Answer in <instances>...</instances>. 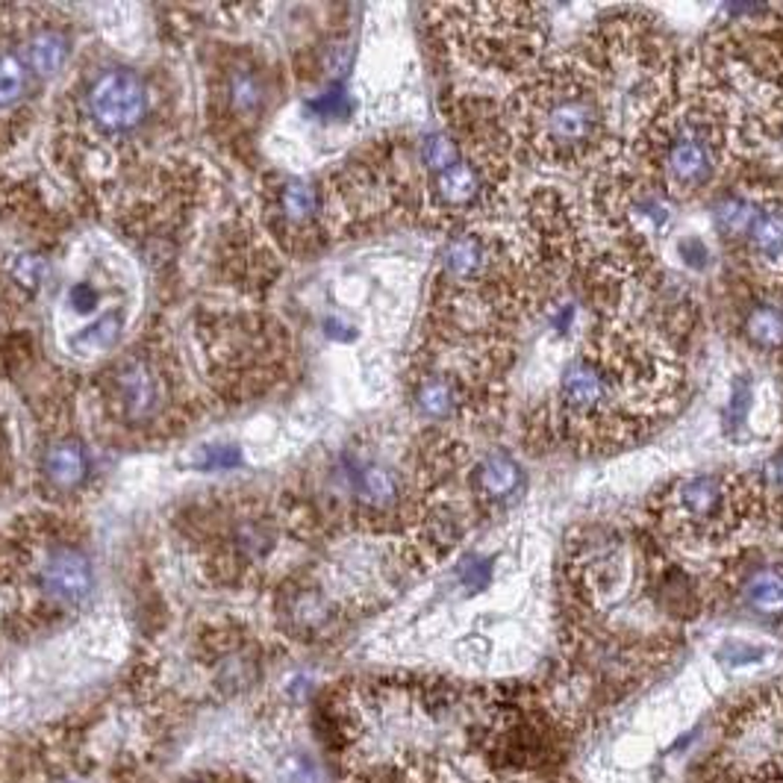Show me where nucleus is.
Instances as JSON below:
<instances>
[{"label": "nucleus", "mask_w": 783, "mask_h": 783, "mask_svg": "<svg viewBox=\"0 0 783 783\" xmlns=\"http://www.w3.org/2000/svg\"><path fill=\"white\" fill-rule=\"evenodd\" d=\"M516 121L530 154L566 169L592 162L610 139H619L598 71L589 60L546 65L519 92Z\"/></svg>", "instance_id": "obj_1"}, {"label": "nucleus", "mask_w": 783, "mask_h": 783, "mask_svg": "<svg viewBox=\"0 0 783 783\" xmlns=\"http://www.w3.org/2000/svg\"><path fill=\"white\" fill-rule=\"evenodd\" d=\"M692 89V85H690ZM639 145L648 169V186L669 201L695 197L713 186L736 139L722 115L695 89L683 98H665L639 130Z\"/></svg>", "instance_id": "obj_2"}, {"label": "nucleus", "mask_w": 783, "mask_h": 783, "mask_svg": "<svg viewBox=\"0 0 783 783\" xmlns=\"http://www.w3.org/2000/svg\"><path fill=\"white\" fill-rule=\"evenodd\" d=\"M692 783H783V690L754 692L724 713Z\"/></svg>", "instance_id": "obj_3"}, {"label": "nucleus", "mask_w": 783, "mask_h": 783, "mask_svg": "<svg viewBox=\"0 0 783 783\" xmlns=\"http://www.w3.org/2000/svg\"><path fill=\"white\" fill-rule=\"evenodd\" d=\"M754 507L751 486L733 475H690L663 492L660 521L681 542H724Z\"/></svg>", "instance_id": "obj_4"}, {"label": "nucleus", "mask_w": 783, "mask_h": 783, "mask_svg": "<svg viewBox=\"0 0 783 783\" xmlns=\"http://www.w3.org/2000/svg\"><path fill=\"white\" fill-rule=\"evenodd\" d=\"M728 587L742 613L783 628V551H754L736 560Z\"/></svg>", "instance_id": "obj_5"}, {"label": "nucleus", "mask_w": 783, "mask_h": 783, "mask_svg": "<svg viewBox=\"0 0 783 783\" xmlns=\"http://www.w3.org/2000/svg\"><path fill=\"white\" fill-rule=\"evenodd\" d=\"M89 110L103 128H136L148 112L145 83L133 71H106L103 78L94 80L92 92H89Z\"/></svg>", "instance_id": "obj_6"}, {"label": "nucleus", "mask_w": 783, "mask_h": 783, "mask_svg": "<svg viewBox=\"0 0 783 783\" xmlns=\"http://www.w3.org/2000/svg\"><path fill=\"white\" fill-rule=\"evenodd\" d=\"M44 596L62 607L83 604L92 592V566L78 548L62 546L44 557L42 566Z\"/></svg>", "instance_id": "obj_7"}, {"label": "nucleus", "mask_w": 783, "mask_h": 783, "mask_svg": "<svg viewBox=\"0 0 783 783\" xmlns=\"http://www.w3.org/2000/svg\"><path fill=\"white\" fill-rule=\"evenodd\" d=\"M354 501L368 512H389L400 504V477L377 460H350L345 469Z\"/></svg>", "instance_id": "obj_8"}, {"label": "nucleus", "mask_w": 783, "mask_h": 783, "mask_svg": "<svg viewBox=\"0 0 783 783\" xmlns=\"http://www.w3.org/2000/svg\"><path fill=\"white\" fill-rule=\"evenodd\" d=\"M471 484L480 501L489 507H504L516 501L525 489V471L510 451H492L477 462Z\"/></svg>", "instance_id": "obj_9"}, {"label": "nucleus", "mask_w": 783, "mask_h": 783, "mask_svg": "<svg viewBox=\"0 0 783 783\" xmlns=\"http://www.w3.org/2000/svg\"><path fill=\"white\" fill-rule=\"evenodd\" d=\"M469 386L454 372H430L418 380L413 404L430 421H448L469 407Z\"/></svg>", "instance_id": "obj_10"}, {"label": "nucleus", "mask_w": 783, "mask_h": 783, "mask_svg": "<svg viewBox=\"0 0 783 783\" xmlns=\"http://www.w3.org/2000/svg\"><path fill=\"white\" fill-rule=\"evenodd\" d=\"M740 331L751 348L763 350V354H781L783 292H760V298H751L749 307L742 309Z\"/></svg>", "instance_id": "obj_11"}, {"label": "nucleus", "mask_w": 783, "mask_h": 783, "mask_svg": "<svg viewBox=\"0 0 783 783\" xmlns=\"http://www.w3.org/2000/svg\"><path fill=\"white\" fill-rule=\"evenodd\" d=\"M115 389H119V400L124 413L130 418H145L151 416L160 404L162 395V384L156 372L142 359H130L128 366L119 372V380H115Z\"/></svg>", "instance_id": "obj_12"}, {"label": "nucleus", "mask_w": 783, "mask_h": 783, "mask_svg": "<svg viewBox=\"0 0 783 783\" xmlns=\"http://www.w3.org/2000/svg\"><path fill=\"white\" fill-rule=\"evenodd\" d=\"M44 475L57 489H74L85 477V451L74 439L53 443L44 454Z\"/></svg>", "instance_id": "obj_13"}, {"label": "nucleus", "mask_w": 783, "mask_h": 783, "mask_svg": "<svg viewBox=\"0 0 783 783\" xmlns=\"http://www.w3.org/2000/svg\"><path fill=\"white\" fill-rule=\"evenodd\" d=\"M69 39L60 30H39L27 44V60L39 74H57L69 60Z\"/></svg>", "instance_id": "obj_14"}, {"label": "nucleus", "mask_w": 783, "mask_h": 783, "mask_svg": "<svg viewBox=\"0 0 783 783\" xmlns=\"http://www.w3.org/2000/svg\"><path fill=\"white\" fill-rule=\"evenodd\" d=\"M121 336V315L110 313L101 315L98 322L83 327L80 333L71 336V348L80 354H98V350H110Z\"/></svg>", "instance_id": "obj_15"}, {"label": "nucleus", "mask_w": 783, "mask_h": 783, "mask_svg": "<svg viewBox=\"0 0 783 783\" xmlns=\"http://www.w3.org/2000/svg\"><path fill=\"white\" fill-rule=\"evenodd\" d=\"M751 498L754 504H766L772 512H783V448L760 469L757 486H751Z\"/></svg>", "instance_id": "obj_16"}, {"label": "nucleus", "mask_w": 783, "mask_h": 783, "mask_svg": "<svg viewBox=\"0 0 783 783\" xmlns=\"http://www.w3.org/2000/svg\"><path fill=\"white\" fill-rule=\"evenodd\" d=\"M27 89V69L12 53H0V110L16 106Z\"/></svg>", "instance_id": "obj_17"}, {"label": "nucleus", "mask_w": 783, "mask_h": 783, "mask_svg": "<svg viewBox=\"0 0 783 783\" xmlns=\"http://www.w3.org/2000/svg\"><path fill=\"white\" fill-rule=\"evenodd\" d=\"M281 206L286 218L304 224L318 210V197H315V189L307 186V183H289V186H283Z\"/></svg>", "instance_id": "obj_18"}, {"label": "nucleus", "mask_w": 783, "mask_h": 783, "mask_svg": "<svg viewBox=\"0 0 783 783\" xmlns=\"http://www.w3.org/2000/svg\"><path fill=\"white\" fill-rule=\"evenodd\" d=\"M231 103L238 115H254L260 110V103H263L260 80L254 74H247V71H238L231 85Z\"/></svg>", "instance_id": "obj_19"}, {"label": "nucleus", "mask_w": 783, "mask_h": 783, "mask_svg": "<svg viewBox=\"0 0 783 783\" xmlns=\"http://www.w3.org/2000/svg\"><path fill=\"white\" fill-rule=\"evenodd\" d=\"M238 462H242V454H238L236 445H213V448H204L197 457V466L210 471L233 469Z\"/></svg>", "instance_id": "obj_20"}, {"label": "nucleus", "mask_w": 783, "mask_h": 783, "mask_svg": "<svg viewBox=\"0 0 783 783\" xmlns=\"http://www.w3.org/2000/svg\"><path fill=\"white\" fill-rule=\"evenodd\" d=\"M44 277V263L39 260V256L27 254V256H18L16 260V281L21 283V286H27V289H33V286H39V281Z\"/></svg>", "instance_id": "obj_21"}, {"label": "nucleus", "mask_w": 783, "mask_h": 783, "mask_svg": "<svg viewBox=\"0 0 783 783\" xmlns=\"http://www.w3.org/2000/svg\"><path fill=\"white\" fill-rule=\"evenodd\" d=\"M71 304H74L78 313H92V309L98 307V292H94L89 283H78V286L71 289Z\"/></svg>", "instance_id": "obj_22"}, {"label": "nucleus", "mask_w": 783, "mask_h": 783, "mask_svg": "<svg viewBox=\"0 0 783 783\" xmlns=\"http://www.w3.org/2000/svg\"><path fill=\"white\" fill-rule=\"evenodd\" d=\"M460 574H462V580L469 583V587H480V583H486V578H489V562L486 560L462 562Z\"/></svg>", "instance_id": "obj_23"}, {"label": "nucleus", "mask_w": 783, "mask_h": 783, "mask_svg": "<svg viewBox=\"0 0 783 783\" xmlns=\"http://www.w3.org/2000/svg\"><path fill=\"white\" fill-rule=\"evenodd\" d=\"M342 106H345V92L342 89H333V92H327L322 101L315 103V110L322 112V115H336Z\"/></svg>", "instance_id": "obj_24"}]
</instances>
